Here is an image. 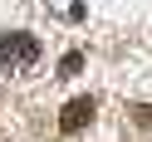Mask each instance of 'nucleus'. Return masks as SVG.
<instances>
[{
    "label": "nucleus",
    "mask_w": 152,
    "mask_h": 142,
    "mask_svg": "<svg viewBox=\"0 0 152 142\" xmlns=\"http://www.w3.org/2000/svg\"><path fill=\"white\" fill-rule=\"evenodd\" d=\"M0 54H5V64H34L39 59V39L30 30H10L0 39Z\"/></svg>",
    "instance_id": "1"
},
{
    "label": "nucleus",
    "mask_w": 152,
    "mask_h": 142,
    "mask_svg": "<svg viewBox=\"0 0 152 142\" xmlns=\"http://www.w3.org/2000/svg\"><path fill=\"white\" fill-rule=\"evenodd\" d=\"M88 122H93V98L88 93H79V98H69L59 108V132H83Z\"/></svg>",
    "instance_id": "2"
},
{
    "label": "nucleus",
    "mask_w": 152,
    "mask_h": 142,
    "mask_svg": "<svg viewBox=\"0 0 152 142\" xmlns=\"http://www.w3.org/2000/svg\"><path fill=\"white\" fill-rule=\"evenodd\" d=\"M79 69H83V54H79V49H74V54H64V64H59V74H64V79H74Z\"/></svg>",
    "instance_id": "3"
}]
</instances>
